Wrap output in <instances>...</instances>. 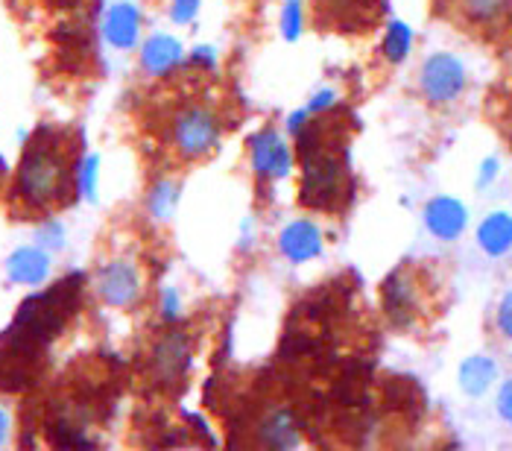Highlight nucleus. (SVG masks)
<instances>
[{
    "label": "nucleus",
    "instance_id": "nucleus-1",
    "mask_svg": "<svg viewBox=\"0 0 512 451\" xmlns=\"http://www.w3.org/2000/svg\"><path fill=\"white\" fill-rule=\"evenodd\" d=\"M74 144L65 132L39 129L27 144L18 173H15V200L27 211H53L68 203L74 179Z\"/></svg>",
    "mask_w": 512,
    "mask_h": 451
},
{
    "label": "nucleus",
    "instance_id": "nucleus-2",
    "mask_svg": "<svg viewBox=\"0 0 512 451\" xmlns=\"http://www.w3.org/2000/svg\"><path fill=\"white\" fill-rule=\"evenodd\" d=\"M302 162V205L314 211H343L352 197V173L340 138L328 132V123L314 121L299 138Z\"/></svg>",
    "mask_w": 512,
    "mask_h": 451
},
{
    "label": "nucleus",
    "instance_id": "nucleus-3",
    "mask_svg": "<svg viewBox=\"0 0 512 451\" xmlns=\"http://www.w3.org/2000/svg\"><path fill=\"white\" fill-rule=\"evenodd\" d=\"M164 138L179 162H199V159H208L220 147L223 121L208 103L185 100L167 115Z\"/></svg>",
    "mask_w": 512,
    "mask_h": 451
},
{
    "label": "nucleus",
    "instance_id": "nucleus-4",
    "mask_svg": "<svg viewBox=\"0 0 512 451\" xmlns=\"http://www.w3.org/2000/svg\"><path fill=\"white\" fill-rule=\"evenodd\" d=\"M191 367V337L185 328H167L164 334H158V340L147 352V378L161 387H179L188 375Z\"/></svg>",
    "mask_w": 512,
    "mask_h": 451
},
{
    "label": "nucleus",
    "instance_id": "nucleus-5",
    "mask_svg": "<svg viewBox=\"0 0 512 451\" xmlns=\"http://www.w3.org/2000/svg\"><path fill=\"white\" fill-rule=\"evenodd\" d=\"M466 65L451 56V53H434L422 71H419V85H422V94L431 106H451L463 91H466Z\"/></svg>",
    "mask_w": 512,
    "mask_h": 451
},
{
    "label": "nucleus",
    "instance_id": "nucleus-6",
    "mask_svg": "<svg viewBox=\"0 0 512 451\" xmlns=\"http://www.w3.org/2000/svg\"><path fill=\"white\" fill-rule=\"evenodd\" d=\"M316 21L343 33L369 30L384 12V0H311Z\"/></svg>",
    "mask_w": 512,
    "mask_h": 451
},
{
    "label": "nucleus",
    "instance_id": "nucleus-7",
    "mask_svg": "<svg viewBox=\"0 0 512 451\" xmlns=\"http://www.w3.org/2000/svg\"><path fill=\"white\" fill-rule=\"evenodd\" d=\"M94 287H97V293H100V299L106 305L129 308L141 296V273H138L135 261L118 258V261H109V264H103L97 270Z\"/></svg>",
    "mask_w": 512,
    "mask_h": 451
},
{
    "label": "nucleus",
    "instance_id": "nucleus-8",
    "mask_svg": "<svg viewBox=\"0 0 512 451\" xmlns=\"http://www.w3.org/2000/svg\"><path fill=\"white\" fill-rule=\"evenodd\" d=\"M422 290L416 270H395L393 276L384 282V311L393 317L395 326H410L422 311Z\"/></svg>",
    "mask_w": 512,
    "mask_h": 451
},
{
    "label": "nucleus",
    "instance_id": "nucleus-9",
    "mask_svg": "<svg viewBox=\"0 0 512 451\" xmlns=\"http://www.w3.org/2000/svg\"><path fill=\"white\" fill-rule=\"evenodd\" d=\"M445 6L469 30H498L512 15V0H445Z\"/></svg>",
    "mask_w": 512,
    "mask_h": 451
},
{
    "label": "nucleus",
    "instance_id": "nucleus-10",
    "mask_svg": "<svg viewBox=\"0 0 512 451\" xmlns=\"http://www.w3.org/2000/svg\"><path fill=\"white\" fill-rule=\"evenodd\" d=\"M252 167L258 179H281L290 167V147L276 129H264L252 138Z\"/></svg>",
    "mask_w": 512,
    "mask_h": 451
},
{
    "label": "nucleus",
    "instance_id": "nucleus-11",
    "mask_svg": "<svg viewBox=\"0 0 512 451\" xmlns=\"http://www.w3.org/2000/svg\"><path fill=\"white\" fill-rule=\"evenodd\" d=\"M425 223H428V229L434 232L436 238L454 241V238L463 235V229L469 223V214H466L463 203H457L454 197H436L425 208Z\"/></svg>",
    "mask_w": 512,
    "mask_h": 451
},
{
    "label": "nucleus",
    "instance_id": "nucleus-12",
    "mask_svg": "<svg viewBox=\"0 0 512 451\" xmlns=\"http://www.w3.org/2000/svg\"><path fill=\"white\" fill-rule=\"evenodd\" d=\"M6 273L15 285H41L50 273V255L39 246H21L9 255Z\"/></svg>",
    "mask_w": 512,
    "mask_h": 451
},
{
    "label": "nucleus",
    "instance_id": "nucleus-13",
    "mask_svg": "<svg viewBox=\"0 0 512 451\" xmlns=\"http://www.w3.org/2000/svg\"><path fill=\"white\" fill-rule=\"evenodd\" d=\"M278 246L290 261H311L322 249V232L316 229L311 220H296L281 232Z\"/></svg>",
    "mask_w": 512,
    "mask_h": 451
},
{
    "label": "nucleus",
    "instance_id": "nucleus-14",
    "mask_svg": "<svg viewBox=\"0 0 512 451\" xmlns=\"http://www.w3.org/2000/svg\"><path fill=\"white\" fill-rule=\"evenodd\" d=\"M477 241L483 246L486 255H504L512 249V217L507 211H495L489 214L480 229H477Z\"/></svg>",
    "mask_w": 512,
    "mask_h": 451
},
{
    "label": "nucleus",
    "instance_id": "nucleus-15",
    "mask_svg": "<svg viewBox=\"0 0 512 451\" xmlns=\"http://www.w3.org/2000/svg\"><path fill=\"white\" fill-rule=\"evenodd\" d=\"M182 59V47L170 36H156V39L147 41L144 53H141V65L150 71V74H167L176 62Z\"/></svg>",
    "mask_w": 512,
    "mask_h": 451
},
{
    "label": "nucleus",
    "instance_id": "nucleus-16",
    "mask_svg": "<svg viewBox=\"0 0 512 451\" xmlns=\"http://www.w3.org/2000/svg\"><path fill=\"white\" fill-rule=\"evenodd\" d=\"M138 24H141L138 12H135L129 3H120V6H115V9L109 12L106 36H109L112 44H118V47H132L135 39H138Z\"/></svg>",
    "mask_w": 512,
    "mask_h": 451
},
{
    "label": "nucleus",
    "instance_id": "nucleus-17",
    "mask_svg": "<svg viewBox=\"0 0 512 451\" xmlns=\"http://www.w3.org/2000/svg\"><path fill=\"white\" fill-rule=\"evenodd\" d=\"M495 361L492 358H486V355H474L469 358L463 367H460V384H463V390L469 393V396H483L486 390H489V384L495 381Z\"/></svg>",
    "mask_w": 512,
    "mask_h": 451
},
{
    "label": "nucleus",
    "instance_id": "nucleus-18",
    "mask_svg": "<svg viewBox=\"0 0 512 451\" xmlns=\"http://www.w3.org/2000/svg\"><path fill=\"white\" fill-rule=\"evenodd\" d=\"M407 50H410V30H407V24L395 21V24H390V30H387L384 53H387L390 62H401L407 56Z\"/></svg>",
    "mask_w": 512,
    "mask_h": 451
},
{
    "label": "nucleus",
    "instance_id": "nucleus-19",
    "mask_svg": "<svg viewBox=\"0 0 512 451\" xmlns=\"http://www.w3.org/2000/svg\"><path fill=\"white\" fill-rule=\"evenodd\" d=\"M302 21H305V18H302L299 3H296V0H293V3H287V6H284V15H281V27H284V33H287L290 39L302 30Z\"/></svg>",
    "mask_w": 512,
    "mask_h": 451
},
{
    "label": "nucleus",
    "instance_id": "nucleus-20",
    "mask_svg": "<svg viewBox=\"0 0 512 451\" xmlns=\"http://www.w3.org/2000/svg\"><path fill=\"white\" fill-rule=\"evenodd\" d=\"M495 326H498V331H501L504 337H510L512 340V293H507V296L501 299L498 314H495Z\"/></svg>",
    "mask_w": 512,
    "mask_h": 451
},
{
    "label": "nucleus",
    "instance_id": "nucleus-21",
    "mask_svg": "<svg viewBox=\"0 0 512 451\" xmlns=\"http://www.w3.org/2000/svg\"><path fill=\"white\" fill-rule=\"evenodd\" d=\"M498 413H501L504 422L512 425V378L501 387V393H498Z\"/></svg>",
    "mask_w": 512,
    "mask_h": 451
},
{
    "label": "nucleus",
    "instance_id": "nucleus-22",
    "mask_svg": "<svg viewBox=\"0 0 512 451\" xmlns=\"http://www.w3.org/2000/svg\"><path fill=\"white\" fill-rule=\"evenodd\" d=\"M39 238H41V244H50L53 249H59V246H62V238H65V232H62V226H59V223H47V226H41Z\"/></svg>",
    "mask_w": 512,
    "mask_h": 451
},
{
    "label": "nucleus",
    "instance_id": "nucleus-23",
    "mask_svg": "<svg viewBox=\"0 0 512 451\" xmlns=\"http://www.w3.org/2000/svg\"><path fill=\"white\" fill-rule=\"evenodd\" d=\"M194 12H197V0H176L173 18H176L179 24H185V21H191V18H194Z\"/></svg>",
    "mask_w": 512,
    "mask_h": 451
},
{
    "label": "nucleus",
    "instance_id": "nucleus-24",
    "mask_svg": "<svg viewBox=\"0 0 512 451\" xmlns=\"http://www.w3.org/2000/svg\"><path fill=\"white\" fill-rule=\"evenodd\" d=\"M6 437H9V413L0 408V446L6 443Z\"/></svg>",
    "mask_w": 512,
    "mask_h": 451
}]
</instances>
